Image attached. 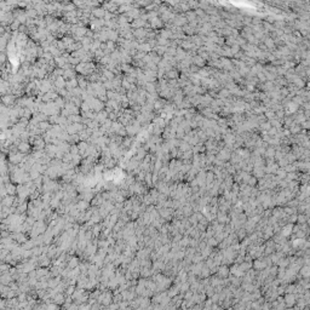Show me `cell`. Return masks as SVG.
<instances>
[{"label": "cell", "mask_w": 310, "mask_h": 310, "mask_svg": "<svg viewBox=\"0 0 310 310\" xmlns=\"http://www.w3.org/2000/svg\"><path fill=\"white\" fill-rule=\"evenodd\" d=\"M93 15L95 16H98V17H101V16H105V12H104V10H102V9H98V10H95L93 11Z\"/></svg>", "instance_id": "obj_3"}, {"label": "cell", "mask_w": 310, "mask_h": 310, "mask_svg": "<svg viewBox=\"0 0 310 310\" xmlns=\"http://www.w3.org/2000/svg\"><path fill=\"white\" fill-rule=\"evenodd\" d=\"M67 84L64 83V80H63V78L62 76H60L58 79H57V81H56V86L58 87V88H63L64 86H66Z\"/></svg>", "instance_id": "obj_2"}, {"label": "cell", "mask_w": 310, "mask_h": 310, "mask_svg": "<svg viewBox=\"0 0 310 310\" xmlns=\"http://www.w3.org/2000/svg\"><path fill=\"white\" fill-rule=\"evenodd\" d=\"M18 150L22 151V153H27L29 150V144L26 143V142H23L21 144H18Z\"/></svg>", "instance_id": "obj_1"}]
</instances>
